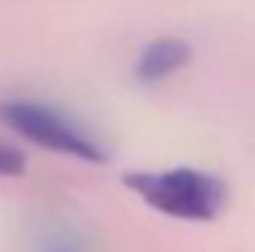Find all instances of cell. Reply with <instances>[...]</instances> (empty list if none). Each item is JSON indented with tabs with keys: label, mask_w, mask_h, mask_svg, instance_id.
Wrapping results in <instances>:
<instances>
[{
	"label": "cell",
	"mask_w": 255,
	"mask_h": 252,
	"mask_svg": "<svg viewBox=\"0 0 255 252\" xmlns=\"http://www.w3.org/2000/svg\"><path fill=\"white\" fill-rule=\"evenodd\" d=\"M125 184L148 208L175 220H214L226 205V184L190 166L166 172H130Z\"/></svg>",
	"instance_id": "cell-1"
},
{
	"label": "cell",
	"mask_w": 255,
	"mask_h": 252,
	"mask_svg": "<svg viewBox=\"0 0 255 252\" xmlns=\"http://www.w3.org/2000/svg\"><path fill=\"white\" fill-rule=\"evenodd\" d=\"M0 119L12 127L15 133H21L24 139L60 151L68 157L86 160V163H104L107 154L98 148V142L92 136H86L71 119H65L63 113H57L48 104H36V101H6L0 104Z\"/></svg>",
	"instance_id": "cell-2"
},
{
	"label": "cell",
	"mask_w": 255,
	"mask_h": 252,
	"mask_svg": "<svg viewBox=\"0 0 255 252\" xmlns=\"http://www.w3.org/2000/svg\"><path fill=\"white\" fill-rule=\"evenodd\" d=\"M193 48L184 42V39H154L151 45H145V51L139 54L136 60V80L142 83H157L169 74H175L178 68L190 63Z\"/></svg>",
	"instance_id": "cell-3"
},
{
	"label": "cell",
	"mask_w": 255,
	"mask_h": 252,
	"mask_svg": "<svg viewBox=\"0 0 255 252\" xmlns=\"http://www.w3.org/2000/svg\"><path fill=\"white\" fill-rule=\"evenodd\" d=\"M24 172V154L12 145H0V178L21 175Z\"/></svg>",
	"instance_id": "cell-4"
}]
</instances>
